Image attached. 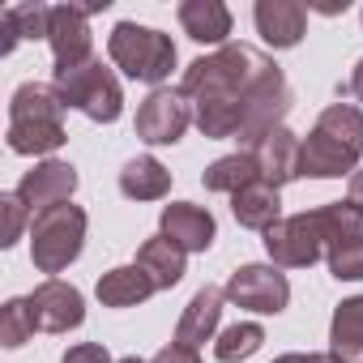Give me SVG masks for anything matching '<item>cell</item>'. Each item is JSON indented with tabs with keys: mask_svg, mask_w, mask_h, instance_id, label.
<instances>
[{
	"mask_svg": "<svg viewBox=\"0 0 363 363\" xmlns=\"http://www.w3.org/2000/svg\"><path fill=\"white\" fill-rule=\"evenodd\" d=\"M278 73V65L269 56H261L248 43H227L214 56H201L184 69L179 77V94L193 99V120L206 137L223 141L240 133L244 107L257 94V86Z\"/></svg>",
	"mask_w": 363,
	"mask_h": 363,
	"instance_id": "6da1fadb",
	"label": "cell"
},
{
	"mask_svg": "<svg viewBox=\"0 0 363 363\" xmlns=\"http://www.w3.org/2000/svg\"><path fill=\"white\" fill-rule=\"evenodd\" d=\"M363 154V111L350 103H329L299 145V175L337 179L350 175Z\"/></svg>",
	"mask_w": 363,
	"mask_h": 363,
	"instance_id": "7a4b0ae2",
	"label": "cell"
},
{
	"mask_svg": "<svg viewBox=\"0 0 363 363\" xmlns=\"http://www.w3.org/2000/svg\"><path fill=\"white\" fill-rule=\"evenodd\" d=\"M60 111H65V99L56 94V86H43V82H26L13 90V103H9V150L13 154H52L60 150L69 137H65V124H60Z\"/></svg>",
	"mask_w": 363,
	"mask_h": 363,
	"instance_id": "3957f363",
	"label": "cell"
},
{
	"mask_svg": "<svg viewBox=\"0 0 363 363\" xmlns=\"http://www.w3.org/2000/svg\"><path fill=\"white\" fill-rule=\"evenodd\" d=\"M107 52L111 60L133 77V82H167L171 69H175V43L162 35V30H150V26H137V22H120L107 39Z\"/></svg>",
	"mask_w": 363,
	"mask_h": 363,
	"instance_id": "277c9868",
	"label": "cell"
},
{
	"mask_svg": "<svg viewBox=\"0 0 363 363\" xmlns=\"http://www.w3.org/2000/svg\"><path fill=\"white\" fill-rule=\"evenodd\" d=\"M56 94L65 99V107H77L82 116L111 124L124 111V90L116 82L111 69H103V60H86L77 69H56Z\"/></svg>",
	"mask_w": 363,
	"mask_h": 363,
	"instance_id": "5b68a950",
	"label": "cell"
},
{
	"mask_svg": "<svg viewBox=\"0 0 363 363\" xmlns=\"http://www.w3.org/2000/svg\"><path fill=\"white\" fill-rule=\"evenodd\" d=\"M86 240V214L77 206H56L35 218L30 227V261L39 274H60L82 257Z\"/></svg>",
	"mask_w": 363,
	"mask_h": 363,
	"instance_id": "8992f818",
	"label": "cell"
},
{
	"mask_svg": "<svg viewBox=\"0 0 363 363\" xmlns=\"http://www.w3.org/2000/svg\"><path fill=\"white\" fill-rule=\"evenodd\" d=\"M265 252H269V261L282 265V269H308V265H316L320 252H325V240H320V227H316L312 210H308V214L278 218V223L265 231Z\"/></svg>",
	"mask_w": 363,
	"mask_h": 363,
	"instance_id": "52a82bcc",
	"label": "cell"
},
{
	"mask_svg": "<svg viewBox=\"0 0 363 363\" xmlns=\"http://www.w3.org/2000/svg\"><path fill=\"white\" fill-rule=\"evenodd\" d=\"M227 299L248 312L278 316L291 303V282H286V274H278V265H240L227 278Z\"/></svg>",
	"mask_w": 363,
	"mask_h": 363,
	"instance_id": "ba28073f",
	"label": "cell"
},
{
	"mask_svg": "<svg viewBox=\"0 0 363 363\" xmlns=\"http://www.w3.org/2000/svg\"><path fill=\"white\" fill-rule=\"evenodd\" d=\"M291 103H295V94H291V86H286L282 69H278V73H269V77L257 86V94L248 99V107H244V120H240V133H235V141H240L244 150H252V145H257L265 133L282 128V120H286Z\"/></svg>",
	"mask_w": 363,
	"mask_h": 363,
	"instance_id": "9c48e42d",
	"label": "cell"
},
{
	"mask_svg": "<svg viewBox=\"0 0 363 363\" xmlns=\"http://www.w3.org/2000/svg\"><path fill=\"white\" fill-rule=\"evenodd\" d=\"M193 111H189V99L179 90H167L158 86L141 107H137V137L145 145H175L179 137H184Z\"/></svg>",
	"mask_w": 363,
	"mask_h": 363,
	"instance_id": "30bf717a",
	"label": "cell"
},
{
	"mask_svg": "<svg viewBox=\"0 0 363 363\" xmlns=\"http://www.w3.org/2000/svg\"><path fill=\"white\" fill-rule=\"evenodd\" d=\"M99 9H107V5H56L52 9V35H48V43H52L56 69H77V65L94 60L90 56L94 39H90V26L86 22Z\"/></svg>",
	"mask_w": 363,
	"mask_h": 363,
	"instance_id": "8fae6325",
	"label": "cell"
},
{
	"mask_svg": "<svg viewBox=\"0 0 363 363\" xmlns=\"http://www.w3.org/2000/svg\"><path fill=\"white\" fill-rule=\"evenodd\" d=\"M22 201H26V210L39 218V214H48V210H56V206H69V197L77 193V167L73 162H39L35 171H26L22 175V184L13 189Z\"/></svg>",
	"mask_w": 363,
	"mask_h": 363,
	"instance_id": "7c38bea8",
	"label": "cell"
},
{
	"mask_svg": "<svg viewBox=\"0 0 363 363\" xmlns=\"http://www.w3.org/2000/svg\"><path fill=\"white\" fill-rule=\"evenodd\" d=\"M30 312H35V325L43 333H69L86 320V303H82V291L60 282V278H48L43 286H35L30 295Z\"/></svg>",
	"mask_w": 363,
	"mask_h": 363,
	"instance_id": "4fadbf2b",
	"label": "cell"
},
{
	"mask_svg": "<svg viewBox=\"0 0 363 363\" xmlns=\"http://www.w3.org/2000/svg\"><path fill=\"white\" fill-rule=\"evenodd\" d=\"M299 137L282 124L274 133H265L257 145H252V158H257V171H261V184L269 189H282L291 179H299Z\"/></svg>",
	"mask_w": 363,
	"mask_h": 363,
	"instance_id": "5bb4252c",
	"label": "cell"
},
{
	"mask_svg": "<svg viewBox=\"0 0 363 363\" xmlns=\"http://www.w3.org/2000/svg\"><path fill=\"white\" fill-rule=\"evenodd\" d=\"M162 235L175 244V248H184V252H206L214 244V214L201 210V206H189V201H171L162 206V218H158Z\"/></svg>",
	"mask_w": 363,
	"mask_h": 363,
	"instance_id": "9a60e30c",
	"label": "cell"
},
{
	"mask_svg": "<svg viewBox=\"0 0 363 363\" xmlns=\"http://www.w3.org/2000/svg\"><path fill=\"white\" fill-rule=\"evenodd\" d=\"M252 18H257V30L269 48H295L303 39V26H308V9L295 5V0H261Z\"/></svg>",
	"mask_w": 363,
	"mask_h": 363,
	"instance_id": "2e32d148",
	"label": "cell"
},
{
	"mask_svg": "<svg viewBox=\"0 0 363 363\" xmlns=\"http://www.w3.org/2000/svg\"><path fill=\"white\" fill-rule=\"evenodd\" d=\"M223 299H227V291H218V286H201V291L189 299V308H184V316H179V325H175V342H179V346H189V350H197L201 342H210L214 329H218Z\"/></svg>",
	"mask_w": 363,
	"mask_h": 363,
	"instance_id": "e0dca14e",
	"label": "cell"
},
{
	"mask_svg": "<svg viewBox=\"0 0 363 363\" xmlns=\"http://www.w3.org/2000/svg\"><path fill=\"white\" fill-rule=\"evenodd\" d=\"M175 13L193 43H227L231 35V9L218 5V0H184Z\"/></svg>",
	"mask_w": 363,
	"mask_h": 363,
	"instance_id": "ac0fdd59",
	"label": "cell"
},
{
	"mask_svg": "<svg viewBox=\"0 0 363 363\" xmlns=\"http://www.w3.org/2000/svg\"><path fill=\"white\" fill-rule=\"evenodd\" d=\"M99 299L107 303V308H137V303H145L158 286L150 282V274L133 261V265H120V269H107L103 278H99Z\"/></svg>",
	"mask_w": 363,
	"mask_h": 363,
	"instance_id": "d6986e66",
	"label": "cell"
},
{
	"mask_svg": "<svg viewBox=\"0 0 363 363\" xmlns=\"http://www.w3.org/2000/svg\"><path fill=\"white\" fill-rule=\"evenodd\" d=\"M184 257H189V252H184V248H175L162 231L137 248V265L150 274V282H154L158 291H171L179 278H184Z\"/></svg>",
	"mask_w": 363,
	"mask_h": 363,
	"instance_id": "ffe728a7",
	"label": "cell"
},
{
	"mask_svg": "<svg viewBox=\"0 0 363 363\" xmlns=\"http://www.w3.org/2000/svg\"><path fill=\"white\" fill-rule=\"evenodd\" d=\"M167 189H171V171L150 154L128 158L120 171V193L133 201H158V197H167Z\"/></svg>",
	"mask_w": 363,
	"mask_h": 363,
	"instance_id": "44dd1931",
	"label": "cell"
},
{
	"mask_svg": "<svg viewBox=\"0 0 363 363\" xmlns=\"http://www.w3.org/2000/svg\"><path fill=\"white\" fill-rule=\"evenodd\" d=\"M329 354H337L342 363H363V295L337 303L329 325Z\"/></svg>",
	"mask_w": 363,
	"mask_h": 363,
	"instance_id": "7402d4cb",
	"label": "cell"
},
{
	"mask_svg": "<svg viewBox=\"0 0 363 363\" xmlns=\"http://www.w3.org/2000/svg\"><path fill=\"white\" fill-rule=\"evenodd\" d=\"M231 214H235L240 227L269 231L278 223V214H282V197H278V189H269V184H261V179H257V184H248L244 193L231 197Z\"/></svg>",
	"mask_w": 363,
	"mask_h": 363,
	"instance_id": "603a6c76",
	"label": "cell"
},
{
	"mask_svg": "<svg viewBox=\"0 0 363 363\" xmlns=\"http://www.w3.org/2000/svg\"><path fill=\"white\" fill-rule=\"evenodd\" d=\"M261 179V171H257V158H252V150H240V154H227V158H218V162H210L206 171H201V184L210 189V193H244L248 184H257Z\"/></svg>",
	"mask_w": 363,
	"mask_h": 363,
	"instance_id": "cb8c5ba5",
	"label": "cell"
},
{
	"mask_svg": "<svg viewBox=\"0 0 363 363\" xmlns=\"http://www.w3.org/2000/svg\"><path fill=\"white\" fill-rule=\"evenodd\" d=\"M312 218H316V227H320L325 248L346 244V240H363V206H354L350 197H346V201H329V206L312 210Z\"/></svg>",
	"mask_w": 363,
	"mask_h": 363,
	"instance_id": "d4e9b609",
	"label": "cell"
},
{
	"mask_svg": "<svg viewBox=\"0 0 363 363\" xmlns=\"http://www.w3.org/2000/svg\"><path fill=\"white\" fill-rule=\"evenodd\" d=\"M0 30H5V52H13L22 39H48L52 35V9L48 5H9L0 13Z\"/></svg>",
	"mask_w": 363,
	"mask_h": 363,
	"instance_id": "484cf974",
	"label": "cell"
},
{
	"mask_svg": "<svg viewBox=\"0 0 363 363\" xmlns=\"http://www.w3.org/2000/svg\"><path fill=\"white\" fill-rule=\"evenodd\" d=\"M261 346H265V329H261V325H252V320H244V325H231V329H223V333H218L214 354H218L223 363H240V359L257 354Z\"/></svg>",
	"mask_w": 363,
	"mask_h": 363,
	"instance_id": "4316f807",
	"label": "cell"
},
{
	"mask_svg": "<svg viewBox=\"0 0 363 363\" xmlns=\"http://www.w3.org/2000/svg\"><path fill=\"white\" fill-rule=\"evenodd\" d=\"M35 312H30V299H9L5 308H0V346L5 350H18L30 342L35 333Z\"/></svg>",
	"mask_w": 363,
	"mask_h": 363,
	"instance_id": "83f0119b",
	"label": "cell"
},
{
	"mask_svg": "<svg viewBox=\"0 0 363 363\" xmlns=\"http://www.w3.org/2000/svg\"><path fill=\"white\" fill-rule=\"evenodd\" d=\"M325 261H329V274L337 282H363V240H346V244L325 248Z\"/></svg>",
	"mask_w": 363,
	"mask_h": 363,
	"instance_id": "f1b7e54d",
	"label": "cell"
},
{
	"mask_svg": "<svg viewBox=\"0 0 363 363\" xmlns=\"http://www.w3.org/2000/svg\"><path fill=\"white\" fill-rule=\"evenodd\" d=\"M0 210H5V227H0V248H13L30 210H26V201H22L18 193H5V197H0Z\"/></svg>",
	"mask_w": 363,
	"mask_h": 363,
	"instance_id": "f546056e",
	"label": "cell"
},
{
	"mask_svg": "<svg viewBox=\"0 0 363 363\" xmlns=\"http://www.w3.org/2000/svg\"><path fill=\"white\" fill-rule=\"evenodd\" d=\"M60 363H111V354H107V346H99V342H82V346H69Z\"/></svg>",
	"mask_w": 363,
	"mask_h": 363,
	"instance_id": "4dcf8cb0",
	"label": "cell"
},
{
	"mask_svg": "<svg viewBox=\"0 0 363 363\" xmlns=\"http://www.w3.org/2000/svg\"><path fill=\"white\" fill-rule=\"evenodd\" d=\"M150 363H201V354L189 350V346H179V342H171V346H162Z\"/></svg>",
	"mask_w": 363,
	"mask_h": 363,
	"instance_id": "1f68e13d",
	"label": "cell"
},
{
	"mask_svg": "<svg viewBox=\"0 0 363 363\" xmlns=\"http://www.w3.org/2000/svg\"><path fill=\"white\" fill-rule=\"evenodd\" d=\"M274 363H342L337 354H282V359H274Z\"/></svg>",
	"mask_w": 363,
	"mask_h": 363,
	"instance_id": "d6a6232c",
	"label": "cell"
},
{
	"mask_svg": "<svg viewBox=\"0 0 363 363\" xmlns=\"http://www.w3.org/2000/svg\"><path fill=\"white\" fill-rule=\"evenodd\" d=\"M346 94H354V99L363 103V60L354 65V73H350V82H346Z\"/></svg>",
	"mask_w": 363,
	"mask_h": 363,
	"instance_id": "836d02e7",
	"label": "cell"
},
{
	"mask_svg": "<svg viewBox=\"0 0 363 363\" xmlns=\"http://www.w3.org/2000/svg\"><path fill=\"white\" fill-rule=\"evenodd\" d=\"M350 201H354V206H363V171H354V175H350Z\"/></svg>",
	"mask_w": 363,
	"mask_h": 363,
	"instance_id": "e575fe53",
	"label": "cell"
},
{
	"mask_svg": "<svg viewBox=\"0 0 363 363\" xmlns=\"http://www.w3.org/2000/svg\"><path fill=\"white\" fill-rule=\"evenodd\" d=\"M120 363H145V359H137V354H128V359H120Z\"/></svg>",
	"mask_w": 363,
	"mask_h": 363,
	"instance_id": "d590c367",
	"label": "cell"
}]
</instances>
